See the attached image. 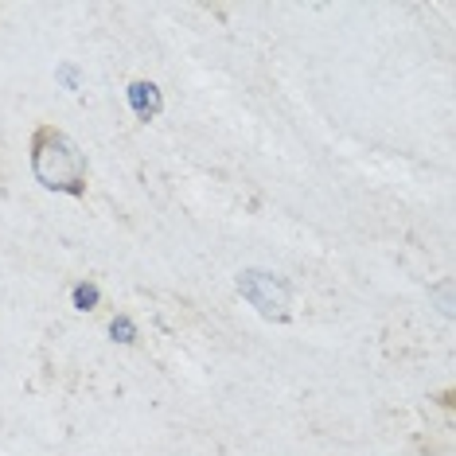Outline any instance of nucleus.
I'll list each match as a JSON object with an SVG mask.
<instances>
[{"label": "nucleus", "instance_id": "obj_1", "mask_svg": "<svg viewBox=\"0 0 456 456\" xmlns=\"http://www.w3.org/2000/svg\"><path fill=\"white\" fill-rule=\"evenodd\" d=\"M28 164H32V175L44 191L82 200L90 188V160L82 144L51 121H39L28 137Z\"/></svg>", "mask_w": 456, "mask_h": 456}, {"label": "nucleus", "instance_id": "obj_2", "mask_svg": "<svg viewBox=\"0 0 456 456\" xmlns=\"http://www.w3.org/2000/svg\"><path fill=\"white\" fill-rule=\"evenodd\" d=\"M234 289L269 324H289V320H293V285H289L285 277L269 273V269H242Z\"/></svg>", "mask_w": 456, "mask_h": 456}, {"label": "nucleus", "instance_id": "obj_3", "mask_svg": "<svg viewBox=\"0 0 456 456\" xmlns=\"http://www.w3.org/2000/svg\"><path fill=\"white\" fill-rule=\"evenodd\" d=\"M126 102H129L133 118L144 121V126H149V121H157L164 113V90L152 78H133L126 86Z\"/></svg>", "mask_w": 456, "mask_h": 456}, {"label": "nucleus", "instance_id": "obj_4", "mask_svg": "<svg viewBox=\"0 0 456 456\" xmlns=\"http://www.w3.org/2000/svg\"><path fill=\"white\" fill-rule=\"evenodd\" d=\"M98 300H102V289L94 281H78L75 289H70V305H75L78 313H94Z\"/></svg>", "mask_w": 456, "mask_h": 456}, {"label": "nucleus", "instance_id": "obj_5", "mask_svg": "<svg viewBox=\"0 0 456 456\" xmlns=\"http://www.w3.org/2000/svg\"><path fill=\"white\" fill-rule=\"evenodd\" d=\"M110 336L118 339V344H137V324H133L129 316H113L110 320Z\"/></svg>", "mask_w": 456, "mask_h": 456}]
</instances>
